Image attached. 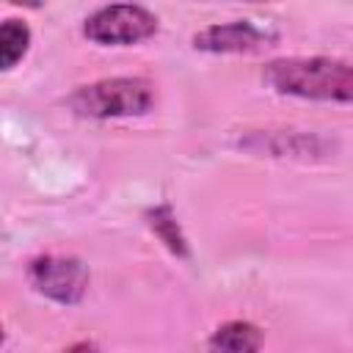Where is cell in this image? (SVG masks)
<instances>
[{
    "instance_id": "5",
    "label": "cell",
    "mask_w": 353,
    "mask_h": 353,
    "mask_svg": "<svg viewBox=\"0 0 353 353\" xmlns=\"http://www.w3.org/2000/svg\"><path fill=\"white\" fill-rule=\"evenodd\" d=\"M273 36L268 30H262L259 25L248 22V19H234V22H218V25H207L204 30H199L193 36V47L201 52H215V55H226V52H254L259 47H265Z\"/></svg>"
},
{
    "instance_id": "9",
    "label": "cell",
    "mask_w": 353,
    "mask_h": 353,
    "mask_svg": "<svg viewBox=\"0 0 353 353\" xmlns=\"http://www.w3.org/2000/svg\"><path fill=\"white\" fill-rule=\"evenodd\" d=\"M30 47V28L22 19H6L0 25V66L8 72L14 69Z\"/></svg>"
},
{
    "instance_id": "6",
    "label": "cell",
    "mask_w": 353,
    "mask_h": 353,
    "mask_svg": "<svg viewBox=\"0 0 353 353\" xmlns=\"http://www.w3.org/2000/svg\"><path fill=\"white\" fill-rule=\"evenodd\" d=\"M262 331L245 320H229L218 325L207 342V353H259Z\"/></svg>"
},
{
    "instance_id": "7",
    "label": "cell",
    "mask_w": 353,
    "mask_h": 353,
    "mask_svg": "<svg viewBox=\"0 0 353 353\" xmlns=\"http://www.w3.org/2000/svg\"><path fill=\"white\" fill-rule=\"evenodd\" d=\"M251 141H262V149L270 154H320L325 149V141L317 135H303V132H265L254 135Z\"/></svg>"
},
{
    "instance_id": "10",
    "label": "cell",
    "mask_w": 353,
    "mask_h": 353,
    "mask_svg": "<svg viewBox=\"0 0 353 353\" xmlns=\"http://www.w3.org/2000/svg\"><path fill=\"white\" fill-rule=\"evenodd\" d=\"M63 353H99V350H97V345H94V342L83 339V342H74V345H69Z\"/></svg>"
},
{
    "instance_id": "2",
    "label": "cell",
    "mask_w": 353,
    "mask_h": 353,
    "mask_svg": "<svg viewBox=\"0 0 353 353\" xmlns=\"http://www.w3.org/2000/svg\"><path fill=\"white\" fill-rule=\"evenodd\" d=\"M154 105V88L143 77H105L80 85L69 97V108L88 119L143 116Z\"/></svg>"
},
{
    "instance_id": "3",
    "label": "cell",
    "mask_w": 353,
    "mask_h": 353,
    "mask_svg": "<svg viewBox=\"0 0 353 353\" xmlns=\"http://www.w3.org/2000/svg\"><path fill=\"white\" fill-rule=\"evenodd\" d=\"M157 33V17L132 3L102 6L83 22V36L102 47H130Z\"/></svg>"
},
{
    "instance_id": "1",
    "label": "cell",
    "mask_w": 353,
    "mask_h": 353,
    "mask_svg": "<svg viewBox=\"0 0 353 353\" xmlns=\"http://www.w3.org/2000/svg\"><path fill=\"white\" fill-rule=\"evenodd\" d=\"M262 80L284 97L347 102L353 105V63L336 58H279L262 72Z\"/></svg>"
},
{
    "instance_id": "8",
    "label": "cell",
    "mask_w": 353,
    "mask_h": 353,
    "mask_svg": "<svg viewBox=\"0 0 353 353\" xmlns=\"http://www.w3.org/2000/svg\"><path fill=\"white\" fill-rule=\"evenodd\" d=\"M146 223H149V229L157 234V240H160L174 256H188V254H190L188 240H185V234H182V229H179V223H176V215L171 212L168 204L152 207V210L146 212Z\"/></svg>"
},
{
    "instance_id": "4",
    "label": "cell",
    "mask_w": 353,
    "mask_h": 353,
    "mask_svg": "<svg viewBox=\"0 0 353 353\" xmlns=\"http://www.w3.org/2000/svg\"><path fill=\"white\" fill-rule=\"evenodd\" d=\"M28 281L44 298H50L55 303H63V306H74L85 295L88 268L80 259H74V256L44 254V256L30 259V265H28Z\"/></svg>"
}]
</instances>
